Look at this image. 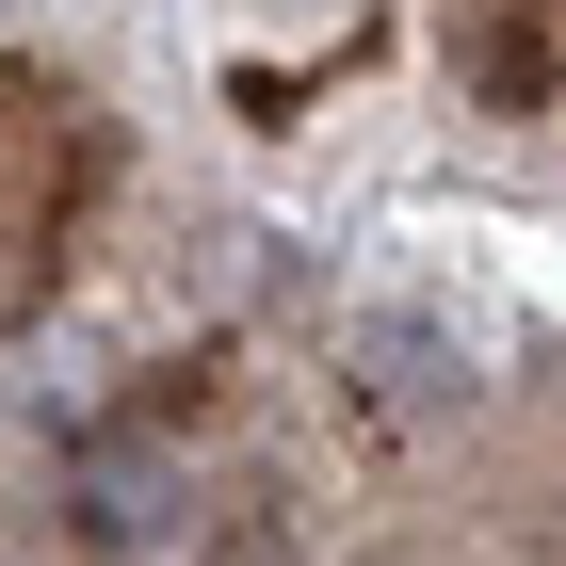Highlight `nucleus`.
I'll list each match as a JSON object with an SVG mask.
<instances>
[{"label":"nucleus","instance_id":"obj_1","mask_svg":"<svg viewBox=\"0 0 566 566\" xmlns=\"http://www.w3.org/2000/svg\"><path fill=\"white\" fill-rule=\"evenodd\" d=\"M33 114H49V97H0V307H17V260H33V243H49V178H33Z\"/></svg>","mask_w":566,"mask_h":566}]
</instances>
